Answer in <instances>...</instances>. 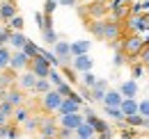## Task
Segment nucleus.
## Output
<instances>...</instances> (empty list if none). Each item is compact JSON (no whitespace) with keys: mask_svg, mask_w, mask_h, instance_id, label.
I'll use <instances>...</instances> for the list:
<instances>
[{"mask_svg":"<svg viewBox=\"0 0 149 139\" xmlns=\"http://www.w3.org/2000/svg\"><path fill=\"white\" fill-rule=\"evenodd\" d=\"M74 139H85V137H74Z\"/></svg>","mask_w":149,"mask_h":139,"instance_id":"nucleus-50","label":"nucleus"},{"mask_svg":"<svg viewBox=\"0 0 149 139\" xmlns=\"http://www.w3.org/2000/svg\"><path fill=\"white\" fill-rule=\"evenodd\" d=\"M5 100H9L14 107H21V105H25V91L14 85V87L5 89Z\"/></svg>","mask_w":149,"mask_h":139,"instance_id":"nucleus-9","label":"nucleus"},{"mask_svg":"<svg viewBox=\"0 0 149 139\" xmlns=\"http://www.w3.org/2000/svg\"><path fill=\"white\" fill-rule=\"evenodd\" d=\"M124 100V96L119 94V89H108L103 96V107H119Z\"/></svg>","mask_w":149,"mask_h":139,"instance_id":"nucleus-15","label":"nucleus"},{"mask_svg":"<svg viewBox=\"0 0 149 139\" xmlns=\"http://www.w3.org/2000/svg\"><path fill=\"white\" fill-rule=\"evenodd\" d=\"M85 121L92 123L94 130H96V135H103V132H110V128H108V123L103 121V119H99L96 114H94L92 109H85Z\"/></svg>","mask_w":149,"mask_h":139,"instance_id":"nucleus-11","label":"nucleus"},{"mask_svg":"<svg viewBox=\"0 0 149 139\" xmlns=\"http://www.w3.org/2000/svg\"><path fill=\"white\" fill-rule=\"evenodd\" d=\"M35 82H37V75H35V73H32L30 69L21 71V73H19V78H16V87H19V89H23L25 94L35 89Z\"/></svg>","mask_w":149,"mask_h":139,"instance_id":"nucleus-7","label":"nucleus"},{"mask_svg":"<svg viewBox=\"0 0 149 139\" xmlns=\"http://www.w3.org/2000/svg\"><path fill=\"white\" fill-rule=\"evenodd\" d=\"M9 57H12V50H9V46H0V71L9 66Z\"/></svg>","mask_w":149,"mask_h":139,"instance_id":"nucleus-29","label":"nucleus"},{"mask_svg":"<svg viewBox=\"0 0 149 139\" xmlns=\"http://www.w3.org/2000/svg\"><path fill=\"white\" fill-rule=\"evenodd\" d=\"M12 32H14V30H9V28H2V30H0V46H7V43H9Z\"/></svg>","mask_w":149,"mask_h":139,"instance_id":"nucleus-40","label":"nucleus"},{"mask_svg":"<svg viewBox=\"0 0 149 139\" xmlns=\"http://www.w3.org/2000/svg\"><path fill=\"white\" fill-rule=\"evenodd\" d=\"M71 66H74L76 73H85V71H92L94 59L90 57V52H85V55H78V57L71 59Z\"/></svg>","mask_w":149,"mask_h":139,"instance_id":"nucleus-8","label":"nucleus"},{"mask_svg":"<svg viewBox=\"0 0 149 139\" xmlns=\"http://www.w3.org/2000/svg\"><path fill=\"white\" fill-rule=\"evenodd\" d=\"M57 121H60V125H62V128H69V130H76V128H78L80 123L85 121V116H83L80 112H74V114H62V116H60Z\"/></svg>","mask_w":149,"mask_h":139,"instance_id":"nucleus-10","label":"nucleus"},{"mask_svg":"<svg viewBox=\"0 0 149 139\" xmlns=\"http://www.w3.org/2000/svg\"><path fill=\"white\" fill-rule=\"evenodd\" d=\"M85 14H87L90 18H106L108 14H110V5L103 2V0H99V2H90L87 9H85Z\"/></svg>","mask_w":149,"mask_h":139,"instance_id":"nucleus-6","label":"nucleus"},{"mask_svg":"<svg viewBox=\"0 0 149 139\" xmlns=\"http://www.w3.org/2000/svg\"><path fill=\"white\" fill-rule=\"evenodd\" d=\"M57 130H60V121H57V116H53L51 112L44 116V114H39V135L44 139H55Z\"/></svg>","mask_w":149,"mask_h":139,"instance_id":"nucleus-2","label":"nucleus"},{"mask_svg":"<svg viewBox=\"0 0 149 139\" xmlns=\"http://www.w3.org/2000/svg\"><path fill=\"white\" fill-rule=\"evenodd\" d=\"M124 123H126L129 128H142L145 116H142V114H131V116H124Z\"/></svg>","mask_w":149,"mask_h":139,"instance_id":"nucleus-28","label":"nucleus"},{"mask_svg":"<svg viewBox=\"0 0 149 139\" xmlns=\"http://www.w3.org/2000/svg\"><path fill=\"white\" fill-rule=\"evenodd\" d=\"M53 89V85H51V80L48 78H37V82H35V94H39V96H44V94H48Z\"/></svg>","mask_w":149,"mask_h":139,"instance_id":"nucleus-25","label":"nucleus"},{"mask_svg":"<svg viewBox=\"0 0 149 139\" xmlns=\"http://www.w3.org/2000/svg\"><path fill=\"white\" fill-rule=\"evenodd\" d=\"M74 137H76L74 130H69V128H62V125H60V130H57V135H55V139H74Z\"/></svg>","mask_w":149,"mask_h":139,"instance_id":"nucleus-36","label":"nucleus"},{"mask_svg":"<svg viewBox=\"0 0 149 139\" xmlns=\"http://www.w3.org/2000/svg\"><path fill=\"white\" fill-rule=\"evenodd\" d=\"M90 46H92V41H71V57L90 52Z\"/></svg>","mask_w":149,"mask_h":139,"instance_id":"nucleus-23","label":"nucleus"},{"mask_svg":"<svg viewBox=\"0 0 149 139\" xmlns=\"http://www.w3.org/2000/svg\"><path fill=\"white\" fill-rule=\"evenodd\" d=\"M133 137H135V130H133V128H126V130L122 132V139H133Z\"/></svg>","mask_w":149,"mask_h":139,"instance_id":"nucleus-44","label":"nucleus"},{"mask_svg":"<svg viewBox=\"0 0 149 139\" xmlns=\"http://www.w3.org/2000/svg\"><path fill=\"white\" fill-rule=\"evenodd\" d=\"M138 114H142L145 119L149 116V98H145V100H140V103H138Z\"/></svg>","mask_w":149,"mask_h":139,"instance_id":"nucleus-39","label":"nucleus"},{"mask_svg":"<svg viewBox=\"0 0 149 139\" xmlns=\"http://www.w3.org/2000/svg\"><path fill=\"white\" fill-rule=\"evenodd\" d=\"M32 112H30V107H25V105H21V107H14V114H12V121L19 123V125H23L25 123V119L30 116Z\"/></svg>","mask_w":149,"mask_h":139,"instance_id":"nucleus-22","label":"nucleus"},{"mask_svg":"<svg viewBox=\"0 0 149 139\" xmlns=\"http://www.w3.org/2000/svg\"><path fill=\"white\" fill-rule=\"evenodd\" d=\"M119 94L124 96V98H135L138 96V80H124L122 85H119Z\"/></svg>","mask_w":149,"mask_h":139,"instance_id":"nucleus-17","label":"nucleus"},{"mask_svg":"<svg viewBox=\"0 0 149 139\" xmlns=\"http://www.w3.org/2000/svg\"><path fill=\"white\" fill-rule=\"evenodd\" d=\"M106 91H108V82H106V80H96V85L90 89V98L96 100V103H103Z\"/></svg>","mask_w":149,"mask_h":139,"instance_id":"nucleus-16","label":"nucleus"},{"mask_svg":"<svg viewBox=\"0 0 149 139\" xmlns=\"http://www.w3.org/2000/svg\"><path fill=\"white\" fill-rule=\"evenodd\" d=\"M55 9H57V2H55V0H46V5H44V14H51V16H53Z\"/></svg>","mask_w":149,"mask_h":139,"instance_id":"nucleus-42","label":"nucleus"},{"mask_svg":"<svg viewBox=\"0 0 149 139\" xmlns=\"http://www.w3.org/2000/svg\"><path fill=\"white\" fill-rule=\"evenodd\" d=\"M0 30H2V25H0Z\"/></svg>","mask_w":149,"mask_h":139,"instance_id":"nucleus-51","label":"nucleus"},{"mask_svg":"<svg viewBox=\"0 0 149 139\" xmlns=\"http://www.w3.org/2000/svg\"><path fill=\"white\" fill-rule=\"evenodd\" d=\"M41 36H44V41L48 43V46H53L57 41V32L53 30V28H46V30H41Z\"/></svg>","mask_w":149,"mask_h":139,"instance_id":"nucleus-30","label":"nucleus"},{"mask_svg":"<svg viewBox=\"0 0 149 139\" xmlns=\"http://www.w3.org/2000/svg\"><path fill=\"white\" fill-rule=\"evenodd\" d=\"M9 119H12L9 114H5V112H0V125H5V123L9 121Z\"/></svg>","mask_w":149,"mask_h":139,"instance_id":"nucleus-46","label":"nucleus"},{"mask_svg":"<svg viewBox=\"0 0 149 139\" xmlns=\"http://www.w3.org/2000/svg\"><path fill=\"white\" fill-rule=\"evenodd\" d=\"M119 109L124 112V116H131V114H138V100L135 98H124Z\"/></svg>","mask_w":149,"mask_h":139,"instance_id":"nucleus-24","label":"nucleus"},{"mask_svg":"<svg viewBox=\"0 0 149 139\" xmlns=\"http://www.w3.org/2000/svg\"><path fill=\"white\" fill-rule=\"evenodd\" d=\"M25 41H28V36L23 34V30H14L12 36H9V46H12L14 50H21V48L25 46Z\"/></svg>","mask_w":149,"mask_h":139,"instance_id":"nucleus-21","label":"nucleus"},{"mask_svg":"<svg viewBox=\"0 0 149 139\" xmlns=\"http://www.w3.org/2000/svg\"><path fill=\"white\" fill-rule=\"evenodd\" d=\"M28 62H30V59H28V55H25L23 50H14L12 57H9V66H12L14 71H19V73L28 69Z\"/></svg>","mask_w":149,"mask_h":139,"instance_id":"nucleus-12","label":"nucleus"},{"mask_svg":"<svg viewBox=\"0 0 149 139\" xmlns=\"http://www.w3.org/2000/svg\"><path fill=\"white\" fill-rule=\"evenodd\" d=\"M142 73H145V64H142V62H138V59H135V62H131V75H133V80H135V78H140Z\"/></svg>","mask_w":149,"mask_h":139,"instance_id":"nucleus-33","label":"nucleus"},{"mask_svg":"<svg viewBox=\"0 0 149 139\" xmlns=\"http://www.w3.org/2000/svg\"><path fill=\"white\" fill-rule=\"evenodd\" d=\"M80 75H83V85H85L87 89H92L94 85H96V80H99L92 71H85V73H80Z\"/></svg>","mask_w":149,"mask_h":139,"instance_id":"nucleus-32","label":"nucleus"},{"mask_svg":"<svg viewBox=\"0 0 149 139\" xmlns=\"http://www.w3.org/2000/svg\"><path fill=\"white\" fill-rule=\"evenodd\" d=\"M60 103H62V96L57 94L55 87L51 89L48 94H44V96H41V109H44V112H57Z\"/></svg>","mask_w":149,"mask_h":139,"instance_id":"nucleus-5","label":"nucleus"},{"mask_svg":"<svg viewBox=\"0 0 149 139\" xmlns=\"http://www.w3.org/2000/svg\"><path fill=\"white\" fill-rule=\"evenodd\" d=\"M76 132V137H85V139H94L96 137V130H94V125L92 123H87V121H83L78 128L74 130Z\"/></svg>","mask_w":149,"mask_h":139,"instance_id":"nucleus-20","label":"nucleus"},{"mask_svg":"<svg viewBox=\"0 0 149 139\" xmlns=\"http://www.w3.org/2000/svg\"><path fill=\"white\" fill-rule=\"evenodd\" d=\"M149 30V14H140V32Z\"/></svg>","mask_w":149,"mask_h":139,"instance_id":"nucleus-43","label":"nucleus"},{"mask_svg":"<svg viewBox=\"0 0 149 139\" xmlns=\"http://www.w3.org/2000/svg\"><path fill=\"white\" fill-rule=\"evenodd\" d=\"M23 128H25L28 132H37L39 130V114H30V116L25 119V123H23Z\"/></svg>","mask_w":149,"mask_h":139,"instance_id":"nucleus-27","label":"nucleus"},{"mask_svg":"<svg viewBox=\"0 0 149 139\" xmlns=\"http://www.w3.org/2000/svg\"><path fill=\"white\" fill-rule=\"evenodd\" d=\"M19 137V123H5L0 125V139H16Z\"/></svg>","mask_w":149,"mask_h":139,"instance_id":"nucleus-19","label":"nucleus"},{"mask_svg":"<svg viewBox=\"0 0 149 139\" xmlns=\"http://www.w3.org/2000/svg\"><path fill=\"white\" fill-rule=\"evenodd\" d=\"M55 2H60V0H55Z\"/></svg>","mask_w":149,"mask_h":139,"instance_id":"nucleus-52","label":"nucleus"},{"mask_svg":"<svg viewBox=\"0 0 149 139\" xmlns=\"http://www.w3.org/2000/svg\"><path fill=\"white\" fill-rule=\"evenodd\" d=\"M28 69L32 71L37 78H48V73H51V64H48V59L44 57V55H37V57H32L30 62H28Z\"/></svg>","mask_w":149,"mask_h":139,"instance_id":"nucleus-4","label":"nucleus"},{"mask_svg":"<svg viewBox=\"0 0 149 139\" xmlns=\"http://www.w3.org/2000/svg\"><path fill=\"white\" fill-rule=\"evenodd\" d=\"M122 36H124V28H122V23L115 21L112 16L103 18V41L115 43V41H119Z\"/></svg>","mask_w":149,"mask_h":139,"instance_id":"nucleus-3","label":"nucleus"},{"mask_svg":"<svg viewBox=\"0 0 149 139\" xmlns=\"http://www.w3.org/2000/svg\"><path fill=\"white\" fill-rule=\"evenodd\" d=\"M126 62H129V59H126V55H124V52H122V50H115V59H112V64H115V66H124Z\"/></svg>","mask_w":149,"mask_h":139,"instance_id":"nucleus-38","label":"nucleus"},{"mask_svg":"<svg viewBox=\"0 0 149 139\" xmlns=\"http://www.w3.org/2000/svg\"><path fill=\"white\" fill-rule=\"evenodd\" d=\"M106 114H108L110 119H115V121L124 123V112H122L119 107H106Z\"/></svg>","mask_w":149,"mask_h":139,"instance_id":"nucleus-31","label":"nucleus"},{"mask_svg":"<svg viewBox=\"0 0 149 139\" xmlns=\"http://www.w3.org/2000/svg\"><path fill=\"white\" fill-rule=\"evenodd\" d=\"M16 16V5L12 2V0H7V2H2L0 5V21L2 23H9V18Z\"/></svg>","mask_w":149,"mask_h":139,"instance_id":"nucleus-18","label":"nucleus"},{"mask_svg":"<svg viewBox=\"0 0 149 139\" xmlns=\"http://www.w3.org/2000/svg\"><path fill=\"white\" fill-rule=\"evenodd\" d=\"M145 71H147V73H149V64H147V66H145Z\"/></svg>","mask_w":149,"mask_h":139,"instance_id":"nucleus-49","label":"nucleus"},{"mask_svg":"<svg viewBox=\"0 0 149 139\" xmlns=\"http://www.w3.org/2000/svg\"><path fill=\"white\" fill-rule=\"evenodd\" d=\"M57 5H64V7H76V5H78V0H60Z\"/></svg>","mask_w":149,"mask_h":139,"instance_id":"nucleus-45","label":"nucleus"},{"mask_svg":"<svg viewBox=\"0 0 149 139\" xmlns=\"http://www.w3.org/2000/svg\"><path fill=\"white\" fill-rule=\"evenodd\" d=\"M145 39L140 36V32H133V34H124L122 39H119V50L126 55V59L129 62H135L138 59V55H140V50L145 48Z\"/></svg>","mask_w":149,"mask_h":139,"instance_id":"nucleus-1","label":"nucleus"},{"mask_svg":"<svg viewBox=\"0 0 149 139\" xmlns=\"http://www.w3.org/2000/svg\"><path fill=\"white\" fill-rule=\"evenodd\" d=\"M21 50H23L25 55H28V59H32V57H37L39 52H41V48H39V46L35 43V41H30V39H28V41H25V46H23Z\"/></svg>","mask_w":149,"mask_h":139,"instance_id":"nucleus-26","label":"nucleus"},{"mask_svg":"<svg viewBox=\"0 0 149 139\" xmlns=\"http://www.w3.org/2000/svg\"><path fill=\"white\" fill-rule=\"evenodd\" d=\"M83 109V103H78L74 98H62V103L57 107V114L62 116V114H74V112H80Z\"/></svg>","mask_w":149,"mask_h":139,"instance_id":"nucleus-14","label":"nucleus"},{"mask_svg":"<svg viewBox=\"0 0 149 139\" xmlns=\"http://www.w3.org/2000/svg\"><path fill=\"white\" fill-rule=\"evenodd\" d=\"M16 78H19V71H14L12 66H7V69L0 71V87L2 89H9L16 85Z\"/></svg>","mask_w":149,"mask_h":139,"instance_id":"nucleus-13","label":"nucleus"},{"mask_svg":"<svg viewBox=\"0 0 149 139\" xmlns=\"http://www.w3.org/2000/svg\"><path fill=\"white\" fill-rule=\"evenodd\" d=\"M138 62H142L145 66L149 64V43H145V48L140 50V55H138Z\"/></svg>","mask_w":149,"mask_h":139,"instance_id":"nucleus-41","label":"nucleus"},{"mask_svg":"<svg viewBox=\"0 0 149 139\" xmlns=\"http://www.w3.org/2000/svg\"><path fill=\"white\" fill-rule=\"evenodd\" d=\"M23 25H25V23H23V18L16 14L14 18H9V25H7V28H9V30H23Z\"/></svg>","mask_w":149,"mask_h":139,"instance_id":"nucleus-37","label":"nucleus"},{"mask_svg":"<svg viewBox=\"0 0 149 139\" xmlns=\"http://www.w3.org/2000/svg\"><path fill=\"white\" fill-rule=\"evenodd\" d=\"M55 89H57V94H60L62 98H69V96L74 94V89H71V85H69V82H60Z\"/></svg>","mask_w":149,"mask_h":139,"instance_id":"nucleus-34","label":"nucleus"},{"mask_svg":"<svg viewBox=\"0 0 149 139\" xmlns=\"http://www.w3.org/2000/svg\"><path fill=\"white\" fill-rule=\"evenodd\" d=\"M2 98H5V89L0 87V100H2Z\"/></svg>","mask_w":149,"mask_h":139,"instance_id":"nucleus-48","label":"nucleus"},{"mask_svg":"<svg viewBox=\"0 0 149 139\" xmlns=\"http://www.w3.org/2000/svg\"><path fill=\"white\" fill-rule=\"evenodd\" d=\"M142 128H147V130H149V116L145 119V123H142Z\"/></svg>","mask_w":149,"mask_h":139,"instance_id":"nucleus-47","label":"nucleus"},{"mask_svg":"<svg viewBox=\"0 0 149 139\" xmlns=\"http://www.w3.org/2000/svg\"><path fill=\"white\" fill-rule=\"evenodd\" d=\"M48 80H51V85H53V87H57L60 82H64V80H62V75H60V71H57L55 66H53L51 73H48Z\"/></svg>","mask_w":149,"mask_h":139,"instance_id":"nucleus-35","label":"nucleus"}]
</instances>
